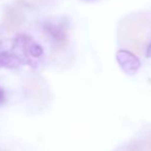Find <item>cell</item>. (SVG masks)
<instances>
[{"label":"cell","mask_w":151,"mask_h":151,"mask_svg":"<svg viewBox=\"0 0 151 151\" xmlns=\"http://www.w3.org/2000/svg\"><path fill=\"white\" fill-rule=\"evenodd\" d=\"M119 36L124 46L143 54L151 37V22L141 16L126 18L120 26Z\"/></svg>","instance_id":"obj_1"},{"label":"cell","mask_w":151,"mask_h":151,"mask_svg":"<svg viewBox=\"0 0 151 151\" xmlns=\"http://www.w3.org/2000/svg\"><path fill=\"white\" fill-rule=\"evenodd\" d=\"M44 31L58 49H63L68 45L67 26L62 22H47L44 24Z\"/></svg>","instance_id":"obj_2"},{"label":"cell","mask_w":151,"mask_h":151,"mask_svg":"<svg viewBox=\"0 0 151 151\" xmlns=\"http://www.w3.org/2000/svg\"><path fill=\"white\" fill-rule=\"evenodd\" d=\"M116 59L119 66L125 71L126 73L134 75L139 70L141 66L140 59L136 54L128 50H119L116 54Z\"/></svg>","instance_id":"obj_3"},{"label":"cell","mask_w":151,"mask_h":151,"mask_svg":"<svg viewBox=\"0 0 151 151\" xmlns=\"http://www.w3.org/2000/svg\"><path fill=\"white\" fill-rule=\"evenodd\" d=\"M25 21L23 14L16 9H6L3 12L2 22L5 29L9 32L18 30Z\"/></svg>","instance_id":"obj_4"},{"label":"cell","mask_w":151,"mask_h":151,"mask_svg":"<svg viewBox=\"0 0 151 151\" xmlns=\"http://www.w3.org/2000/svg\"><path fill=\"white\" fill-rule=\"evenodd\" d=\"M26 52H27V55H30V56L34 57V58H38V57L42 56V53H44V49H42V47L40 46V45L36 44L33 40H31V42L28 44Z\"/></svg>","instance_id":"obj_5"},{"label":"cell","mask_w":151,"mask_h":151,"mask_svg":"<svg viewBox=\"0 0 151 151\" xmlns=\"http://www.w3.org/2000/svg\"><path fill=\"white\" fill-rule=\"evenodd\" d=\"M13 51V40H0V52Z\"/></svg>","instance_id":"obj_6"},{"label":"cell","mask_w":151,"mask_h":151,"mask_svg":"<svg viewBox=\"0 0 151 151\" xmlns=\"http://www.w3.org/2000/svg\"><path fill=\"white\" fill-rule=\"evenodd\" d=\"M6 101V96H5V92L1 87H0V106H2Z\"/></svg>","instance_id":"obj_7"},{"label":"cell","mask_w":151,"mask_h":151,"mask_svg":"<svg viewBox=\"0 0 151 151\" xmlns=\"http://www.w3.org/2000/svg\"><path fill=\"white\" fill-rule=\"evenodd\" d=\"M145 53H146L145 55H146L147 57H151V42L147 46L146 50H145Z\"/></svg>","instance_id":"obj_8"},{"label":"cell","mask_w":151,"mask_h":151,"mask_svg":"<svg viewBox=\"0 0 151 151\" xmlns=\"http://www.w3.org/2000/svg\"><path fill=\"white\" fill-rule=\"evenodd\" d=\"M146 145H147V148H148V150L151 151V136H149V138L147 139Z\"/></svg>","instance_id":"obj_9"},{"label":"cell","mask_w":151,"mask_h":151,"mask_svg":"<svg viewBox=\"0 0 151 151\" xmlns=\"http://www.w3.org/2000/svg\"><path fill=\"white\" fill-rule=\"evenodd\" d=\"M118 151H130V150H127V149H120V150Z\"/></svg>","instance_id":"obj_10"}]
</instances>
